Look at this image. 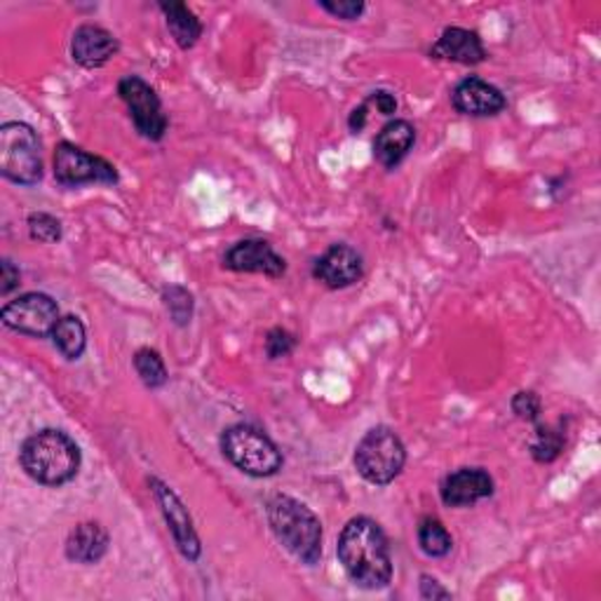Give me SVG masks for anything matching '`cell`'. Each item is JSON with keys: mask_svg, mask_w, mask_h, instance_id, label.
Here are the masks:
<instances>
[{"mask_svg": "<svg viewBox=\"0 0 601 601\" xmlns=\"http://www.w3.org/2000/svg\"><path fill=\"white\" fill-rule=\"evenodd\" d=\"M419 590H421V599H451V592L444 590L440 582L432 578V576H421V582H419Z\"/></svg>", "mask_w": 601, "mask_h": 601, "instance_id": "31", "label": "cell"}, {"mask_svg": "<svg viewBox=\"0 0 601 601\" xmlns=\"http://www.w3.org/2000/svg\"><path fill=\"white\" fill-rule=\"evenodd\" d=\"M369 108H376L381 113V116H392L394 110H398V99H394V94L386 92V89H376L369 94V99L365 102Z\"/></svg>", "mask_w": 601, "mask_h": 601, "instance_id": "29", "label": "cell"}, {"mask_svg": "<svg viewBox=\"0 0 601 601\" xmlns=\"http://www.w3.org/2000/svg\"><path fill=\"white\" fill-rule=\"evenodd\" d=\"M417 141V129L409 120L388 123L373 139V156L386 169L398 167Z\"/></svg>", "mask_w": 601, "mask_h": 601, "instance_id": "17", "label": "cell"}, {"mask_svg": "<svg viewBox=\"0 0 601 601\" xmlns=\"http://www.w3.org/2000/svg\"><path fill=\"white\" fill-rule=\"evenodd\" d=\"M221 451L244 475L271 477L282 467V454L275 442L254 425H231L221 435Z\"/></svg>", "mask_w": 601, "mask_h": 601, "instance_id": "4", "label": "cell"}, {"mask_svg": "<svg viewBox=\"0 0 601 601\" xmlns=\"http://www.w3.org/2000/svg\"><path fill=\"white\" fill-rule=\"evenodd\" d=\"M494 494V479L482 467H461L451 473L440 488L442 503L449 507H470Z\"/></svg>", "mask_w": 601, "mask_h": 601, "instance_id": "14", "label": "cell"}, {"mask_svg": "<svg viewBox=\"0 0 601 601\" xmlns=\"http://www.w3.org/2000/svg\"><path fill=\"white\" fill-rule=\"evenodd\" d=\"M223 266L235 273H261L268 277H282L287 271V263L266 240H242L225 252Z\"/></svg>", "mask_w": 601, "mask_h": 601, "instance_id": "11", "label": "cell"}, {"mask_svg": "<svg viewBox=\"0 0 601 601\" xmlns=\"http://www.w3.org/2000/svg\"><path fill=\"white\" fill-rule=\"evenodd\" d=\"M160 10L167 19V29L172 33L177 45L183 50L193 48L198 43V38L202 35L200 19L183 3H160Z\"/></svg>", "mask_w": 601, "mask_h": 601, "instance_id": "19", "label": "cell"}, {"mask_svg": "<svg viewBox=\"0 0 601 601\" xmlns=\"http://www.w3.org/2000/svg\"><path fill=\"white\" fill-rule=\"evenodd\" d=\"M365 273L362 256L350 244H331V247L315 261L313 275L329 289H346L355 285Z\"/></svg>", "mask_w": 601, "mask_h": 601, "instance_id": "12", "label": "cell"}, {"mask_svg": "<svg viewBox=\"0 0 601 601\" xmlns=\"http://www.w3.org/2000/svg\"><path fill=\"white\" fill-rule=\"evenodd\" d=\"M319 8L327 10L331 17L346 19V22H352V19L360 17L365 12V3L360 0H319Z\"/></svg>", "mask_w": 601, "mask_h": 601, "instance_id": "28", "label": "cell"}, {"mask_svg": "<svg viewBox=\"0 0 601 601\" xmlns=\"http://www.w3.org/2000/svg\"><path fill=\"white\" fill-rule=\"evenodd\" d=\"M0 172L22 186L43 179L41 139L27 123H6L0 127Z\"/></svg>", "mask_w": 601, "mask_h": 601, "instance_id": "5", "label": "cell"}, {"mask_svg": "<svg viewBox=\"0 0 601 601\" xmlns=\"http://www.w3.org/2000/svg\"><path fill=\"white\" fill-rule=\"evenodd\" d=\"M563 444H567V432L561 425H538L531 440V456L538 463H552L559 458Z\"/></svg>", "mask_w": 601, "mask_h": 601, "instance_id": "22", "label": "cell"}, {"mask_svg": "<svg viewBox=\"0 0 601 601\" xmlns=\"http://www.w3.org/2000/svg\"><path fill=\"white\" fill-rule=\"evenodd\" d=\"M367 110H369V108H367V104H362L360 108H355V110L350 113V118H348V127H350V131H355V135H357V131H362V129H365V125H367V116H369Z\"/></svg>", "mask_w": 601, "mask_h": 601, "instance_id": "32", "label": "cell"}, {"mask_svg": "<svg viewBox=\"0 0 601 601\" xmlns=\"http://www.w3.org/2000/svg\"><path fill=\"white\" fill-rule=\"evenodd\" d=\"M451 104H454L461 116L492 118L505 110L507 99L496 85L477 78V75H470V78L456 85L454 94H451Z\"/></svg>", "mask_w": 601, "mask_h": 601, "instance_id": "13", "label": "cell"}, {"mask_svg": "<svg viewBox=\"0 0 601 601\" xmlns=\"http://www.w3.org/2000/svg\"><path fill=\"white\" fill-rule=\"evenodd\" d=\"M135 369L146 388H162L167 383V369L162 357L156 350L141 348L135 355Z\"/></svg>", "mask_w": 601, "mask_h": 601, "instance_id": "24", "label": "cell"}, {"mask_svg": "<svg viewBox=\"0 0 601 601\" xmlns=\"http://www.w3.org/2000/svg\"><path fill=\"white\" fill-rule=\"evenodd\" d=\"M29 233L38 242H45V244L60 242L62 240V223H60V219H54L52 214L33 212L29 217Z\"/></svg>", "mask_w": 601, "mask_h": 601, "instance_id": "25", "label": "cell"}, {"mask_svg": "<svg viewBox=\"0 0 601 601\" xmlns=\"http://www.w3.org/2000/svg\"><path fill=\"white\" fill-rule=\"evenodd\" d=\"M108 550V534L102 524L85 521L75 526L66 540V557L78 563H97Z\"/></svg>", "mask_w": 601, "mask_h": 601, "instance_id": "18", "label": "cell"}, {"mask_svg": "<svg viewBox=\"0 0 601 601\" xmlns=\"http://www.w3.org/2000/svg\"><path fill=\"white\" fill-rule=\"evenodd\" d=\"M430 54L435 56V60H446V62L465 64V66H475L486 60L482 38L475 31H467L461 27L444 29L440 41L432 45Z\"/></svg>", "mask_w": 601, "mask_h": 601, "instance_id": "16", "label": "cell"}, {"mask_svg": "<svg viewBox=\"0 0 601 601\" xmlns=\"http://www.w3.org/2000/svg\"><path fill=\"white\" fill-rule=\"evenodd\" d=\"M407 463V449L390 428H373L355 449V467L369 484L386 486Z\"/></svg>", "mask_w": 601, "mask_h": 601, "instance_id": "6", "label": "cell"}, {"mask_svg": "<svg viewBox=\"0 0 601 601\" xmlns=\"http://www.w3.org/2000/svg\"><path fill=\"white\" fill-rule=\"evenodd\" d=\"M294 348H296V338L287 329L275 327V329L268 331V336H266V352H268L271 360H280V357L292 355Z\"/></svg>", "mask_w": 601, "mask_h": 601, "instance_id": "27", "label": "cell"}, {"mask_svg": "<svg viewBox=\"0 0 601 601\" xmlns=\"http://www.w3.org/2000/svg\"><path fill=\"white\" fill-rule=\"evenodd\" d=\"M268 521L275 538L308 567L323 557V524L310 507L289 496H275L268 503Z\"/></svg>", "mask_w": 601, "mask_h": 601, "instance_id": "3", "label": "cell"}, {"mask_svg": "<svg viewBox=\"0 0 601 601\" xmlns=\"http://www.w3.org/2000/svg\"><path fill=\"white\" fill-rule=\"evenodd\" d=\"M52 341L66 360H81L87 346V331L78 317L66 315L60 317V323L52 329Z\"/></svg>", "mask_w": 601, "mask_h": 601, "instance_id": "20", "label": "cell"}, {"mask_svg": "<svg viewBox=\"0 0 601 601\" xmlns=\"http://www.w3.org/2000/svg\"><path fill=\"white\" fill-rule=\"evenodd\" d=\"M118 52V41L97 24H83L73 33L71 54L85 68H102Z\"/></svg>", "mask_w": 601, "mask_h": 601, "instance_id": "15", "label": "cell"}, {"mask_svg": "<svg viewBox=\"0 0 601 601\" xmlns=\"http://www.w3.org/2000/svg\"><path fill=\"white\" fill-rule=\"evenodd\" d=\"M150 486H154L156 500L165 515L169 531H172V538L177 542L179 552L188 561H198L202 548H200V538L193 529V519H191V515H188L186 505L181 503V498L172 492V488H169L165 482H160L158 477H150Z\"/></svg>", "mask_w": 601, "mask_h": 601, "instance_id": "10", "label": "cell"}, {"mask_svg": "<svg viewBox=\"0 0 601 601\" xmlns=\"http://www.w3.org/2000/svg\"><path fill=\"white\" fill-rule=\"evenodd\" d=\"M419 545L428 557L440 559L451 552V548H454V540H451V534L446 531V526L440 519L425 517L419 526Z\"/></svg>", "mask_w": 601, "mask_h": 601, "instance_id": "21", "label": "cell"}, {"mask_svg": "<svg viewBox=\"0 0 601 601\" xmlns=\"http://www.w3.org/2000/svg\"><path fill=\"white\" fill-rule=\"evenodd\" d=\"M513 411L517 413V419L536 423L542 413V402L536 392L531 390H521L513 398Z\"/></svg>", "mask_w": 601, "mask_h": 601, "instance_id": "26", "label": "cell"}, {"mask_svg": "<svg viewBox=\"0 0 601 601\" xmlns=\"http://www.w3.org/2000/svg\"><path fill=\"white\" fill-rule=\"evenodd\" d=\"M118 94L139 135L148 141H160L167 131V116L156 89L141 81L139 75H125L118 83Z\"/></svg>", "mask_w": 601, "mask_h": 601, "instance_id": "8", "label": "cell"}, {"mask_svg": "<svg viewBox=\"0 0 601 601\" xmlns=\"http://www.w3.org/2000/svg\"><path fill=\"white\" fill-rule=\"evenodd\" d=\"M338 561L348 578L365 590H383L392 580L388 538L369 517L350 519L338 536Z\"/></svg>", "mask_w": 601, "mask_h": 601, "instance_id": "1", "label": "cell"}, {"mask_svg": "<svg viewBox=\"0 0 601 601\" xmlns=\"http://www.w3.org/2000/svg\"><path fill=\"white\" fill-rule=\"evenodd\" d=\"M56 183L78 188L85 183H118V172L108 160L87 154L85 148L62 141L54 150Z\"/></svg>", "mask_w": 601, "mask_h": 601, "instance_id": "7", "label": "cell"}, {"mask_svg": "<svg viewBox=\"0 0 601 601\" xmlns=\"http://www.w3.org/2000/svg\"><path fill=\"white\" fill-rule=\"evenodd\" d=\"M0 319L12 331L41 338L52 334L56 323H60V306H56L52 296L31 292L8 300L3 310H0Z\"/></svg>", "mask_w": 601, "mask_h": 601, "instance_id": "9", "label": "cell"}, {"mask_svg": "<svg viewBox=\"0 0 601 601\" xmlns=\"http://www.w3.org/2000/svg\"><path fill=\"white\" fill-rule=\"evenodd\" d=\"M162 304L169 313V317H172V323L177 327H186L188 323H191L193 317V294L179 287V285H172V287H165L162 289Z\"/></svg>", "mask_w": 601, "mask_h": 601, "instance_id": "23", "label": "cell"}, {"mask_svg": "<svg viewBox=\"0 0 601 601\" xmlns=\"http://www.w3.org/2000/svg\"><path fill=\"white\" fill-rule=\"evenodd\" d=\"M19 268L10 259H3L0 263V294H10L14 287H19Z\"/></svg>", "mask_w": 601, "mask_h": 601, "instance_id": "30", "label": "cell"}, {"mask_svg": "<svg viewBox=\"0 0 601 601\" xmlns=\"http://www.w3.org/2000/svg\"><path fill=\"white\" fill-rule=\"evenodd\" d=\"M24 473L45 486H62L78 475L81 449L62 430H41L19 451Z\"/></svg>", "mask_w": 601, "mask_h": 601, "instance_id": "2", "label": "cell"}]
</instances>
